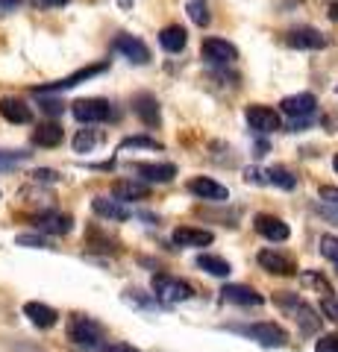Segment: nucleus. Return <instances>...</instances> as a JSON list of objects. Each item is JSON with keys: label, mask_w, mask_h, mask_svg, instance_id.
Here are the masks:
<instances>
[{"label": "nucleus", "mask_w": 338, "mask_h": 352, "mask_svg": "<svg viewBox=\"0 0 338 352\" xmlns=\"http://www.w3.org/2000/svg\"><path fill=\"white\" fill-rule=\"evenodd\" d=\"M36 6H41V9H53V6H62V3H68V0H32Z\"/></svg>", "instance_id": "obj_41"}, {"label": "nucleus", "mask_w": 338, "mask_h": 352, "mask_svg": "<svg viewBox=\"0 0 338 352\" xmlns=\"http://www.w3.org/2000/svg\"><path fill=\"white\" fill-rule=\"evenodd\" d=\"M41 109H45L47 115H59L62 109H65V103H62V100H56V97H53V100H41Z\"/></svg>", "instance_id": "obj_39"}, {"label": "nucleus", "mask_w": 338, "mask_h": 352, "mask_svg": "<svg viewBox=\"0 0 338 352\" xmlns=\"http://www.w3.org/2000/svg\"><path fill=\"white\" fill-rule=\"evenodd\" d=\"M92 208H94V214H101L106 220H129L133 217V212H129L121 200H109V197H94Z\"/></svg>", "instance_id": "obj_23"}, {"label": "nucleus", "mask_w": 338, "mask_h": 352, "mask_svg": "<svg viewBox=\"0 0 338 352\" xmlns=\"http://www.w3.org/2000/svg\"><path fill=\"white\" fill-rule=\"evenodd\" d=\"M62 138H65V132L59 124H41L32 132V144H39V147H56L62 144Z\"/></svg>", "instance_id": "obj_26"}, {"label": "nucleus", "mask_w": 338, "mask_h": 352, "mask_svg": "<svg viewBox=\"0 0 338 352\" xmlns=\"http://www.w3.org/2000/svg\"><path fill=\"white\" fill-rule=\"evenodd\" d=\"M112 194L118 197V200H145V197H147V185L133 182V179H124V182H115Z\"/></svg>", "instance_id": "obj_27"}, {"label": "nucleus", "mask_w": 338, "mask_h": 352, "mask_svg": "<svg viewBox=\"0 0 338 352\" xmlns=\"http://www.w3.org/2000/svg\"><path fill=\"white\" fill-rule=\"evenodd\" d=\"M244 118H247L250 129L262 132V135H268V132H277V129H282V120H279V115L274 112V109H268V106H250L247 112H244Z\"/></svg>", "instance_id": "obj_9"}, {"label": "nucleus", "mask_w": 338, "mask_h": 352, "mask_svg": "<svg viewBox=\"0 0 338 352\" xmlns=\"http://www.w3.org/2000/svg\"><path fill=\"white\" fill-rule=\"evenodd\" d=\"M277 302L286 308V311L294 317V320L300 323V329L306 335H312V332H318L321 329V317H318V311H315V308L306 302V300H300L297 294H279L277 296Z\"/></svg>", "instance_id": "obj_2"}, {"label": "nucleus", "mask_w": 338, "mask_h": 352, "mask_svg": "<svg viewBox=\"0 0 338 352\" xmlns=\"http://www.w3.org/2000/svg\"><path fill=\"white\" fill-rule=\"evenodd\" d=\"M189 191L194 197H200V200H209V203H226L230 200V191H226L221 182L209 179V176H194V179L189 182Z\"/></svg>", "instance_id": "obj_10"}, {"label": "nucleus", "mask_w": 338, "mask_h": 352, "mask_svg": "<svg viewBox=\"0 0 338 352\" xmlns=\"http://www.w3.org/2000/svg\"><path fill=\"white\" fill-rule=\"evenodd\" d=\"M315 352H338V332L324 335L318 344H315Z\"/></svg>", "instance_id": "obj_35"}, {"label": "nucleus", "mask_w": 338, "mask_h": 352, "mask_svg": "<svg viewBox=\"0 0 338 352\" xmlns=\"http://www.w3.org/2000/svg\"><path fill=\"white\" fill-rule=\"evenodd\" d=\"M318 247H321V256L330 258L335 267H338V238H335V235H321Z\"/></svg>", "instance_id": "obj_31"}, {"label": "nucleus", "mask_w": 338, "mask_h": 352, "mask_svg": "<svg viewBox=\"0 0 338 352\" xmlns=\"http://www.w3.org/2000/svg\"><path fill=\"white\" fill-rule=\"evenodd\" d=\"M27 159H30V153H21V150H0V170H9V168H15V164L27 162Z\"/></svg>", "instance_id": "obj_33"}, {"label": "nucleus", "mask_w": 338, "mask_h": 352, "mask_svg": "<svg viewBox=\"0 0 338 352\" xmlns=\"http://www.w3.org/2000/svg\"><path fill=\"white\" fill-rule=\"evenodd\" d=\"M315 106H318V100H315V94H309V91H303V94H291V97H282V103H279L282 112L291 115L294 120L309 118V115L315 112Z\"/></svg>", "instance_id": "obj_16"}, {"label": "nucleus", "mask_w": 338, "mask_h": 352, "mask_svg": "<svg viewBox=\"0 0 338 352\" xmlns=\"http://www.w3.org/2000/svg\"><path fill=\"white\" fill-rule=\"evenodd\" d=\"M171 241L177 247H209L215 235L209 232V229H198V226H180V229H173V235Z\"/></svg>", "instance_id": "obj_19"}, {"label": "nucleus", "mask_w": 338, "mask_h": 352, "mask_svg": "<svg viewBox=\"0 0 338 352\" xmlns=\"http://www.w3.org/2000/svg\"><path fill=\"white\" fill-rule=\"evenodd\" d=\"M286 41L291 44V47H297V50H321V47H326L324 32L315 30V27H294V30H288Z\"/></svg>", "instance_id": "obj_12"}, {"label": "nucleus", "mask_w": 338, "mask_h": 352, "mask_svg": "<svg viewBox=\"0 0 338 352\" xmlns=\"http://www.w3.org/2000/svg\"><path fill=\"white\" fill-rule=\"evenodd\" d=\"M24 314H27V320L32 326H39V329H50V326H56V320H59L56 308H50L45 302H27L24 305Z\"/></svg>", "instance_id": "obj_22"}, {"label": "nucleus", "mask_w": 338, "mask_h": 352, "mask_svg": "<svg viewBox=\"0 0 338 352\" xmlns=\"http://www.w3.org/2000/svg\"><path fill=\"white\" fill-rule=\"evenodd\" d=\"M318 197H321V200H326V203L338 206V188H335V185H324V188L318 191Z\"/></svg>", "instance_id": "obj_36"}, {"label": "nucleus", "mask_w": 338, "mask_h": 352, "mask_svg": "<svg viewBox=\"0 0 338 352\" xmlns=\"http://www.w3.org/2000/svg\"><path fill=\"white\" fill-rule=\"evenodd\" d=\"M109 68L106 62H101V65H89V68H80L77 74H71V76H65V80H56V82H50V85H36L32 91L36 94H53V91H68V88H74V85H80L83 80H92V76H97V74H103Z\"/></svg>", "instance_id": "obj_7"}, {"label": "nucleus", "mask_w": 338, "mask_h": 352, "mask_svg": "<svg viewBox=\"0 0 338 352\" xmlns=\"http://www.w3.org/2000/svg\"><path fill=\"white\" fill-rule=\"evenodd\" d=\"M221 300L233 302V305H244V308L253 305L256 308V305L265 302V296L256 294L250 285H224V288H221Z\"/></svg>", "instance_id": "obj_15"}, {"label": "nucleus", "mask_w": 338, "mask_h": 352, "mask_svg": "<svg viewBox=\"0 0 338 352\" xmlns=\"http://www.w3.org/2000/svg\"><path fill=\"white\" fill-rule=\"evenodd\" d=\"M150 288H154V300L156 302H185L194 296V288L189 282H182L177 276H171V273H156L154 282H150Z\"/></svg>", "instance_id": "obj_1"}, {"label": "nucleus", "mask_w": 338, "mask_h": 352, "mask_svg": "<svg viewBox=\"0 0 338 352\" xmlns=\"http://www.w3.org/2000/svg\"><path fill=\"white\" fill-rule=\"evenodd\" d=\"M256 261L268 273H274V276H294V273H297V264H294L288 256L277 252V250H262L259 256H256Z\"/></svg>", "instance_id": "obj_13"}, {"label": "nucleus", "mask_w": 338, "mask_h": 352, "mask_svg": "<svg viewBox=\"0 0 338 352\" xmlns=\"http://www.w3.org/2000/svg\"><path fill=\"white\" fill-rule=\"evenodd\" d=\"M133 112L138 115V120L145 126H159V120H162V115H159V100L150 91H141V94H136L133 97Z\"/></svg>", "instance_id": "obj_14"}, {"label": "nucleus", "mask_w": 338, "mask_h": 352, "mask_svg": "<svg viewBox=\"0 0 338 352\" xmlns=\"http://www.w3.org/2000/svg\"><path fill=\"white\" fill-rule=\"evenodd\" d=\"M330 18L338 21V3H330Z\"/></svg>", "instance_id": "obj_43"}, {"label": "nucleus", "mask_w": 338, "mask_h": 352, "mask_svg": "<svg viewBox=\"0 0 338 352\" xmlns=\"http://www.w3.org/2000/svg\"><path fill=\"white\" fill-rule=\"evenodd\" d=\"M103 352H141V349L129 346V344H103Z\"/></svg>", "instance_id": "obj_40"}, {"label": "nucleus", "mask_w": 338, "mask_h": 352, "mask_svg": "<svg viewBox=\"0 0 338 352\" xmlns=\"http://www.w3.org/2000/svg\"><path fill=\"white\" fill-rule=\"evenodd\" d=\"M36 226L47 235H68L74 226V217L65 212H41L36 214Z\"/></svg>", "instance_id": "obj_17"}, {"label": "nucleus", "mask_w": 338, "mask_h": 352, "mask_svg": "<svg viewBox=\"0 0 338 352\" xmlns=\"http://www.w3.org/2000/svg\"><path fill=\"white\" fill-rule=\"evenodd\" d=\"M68 338L77 346L97 349V346H103V326L97 320H92V317H85V314H74L71 323H68Z\"/></svg>", "instance_id": "obj_3"}, {"label": "nucleus", "mask_w": 338, "mask_h": 352, "mask_svg": "<svg viewBox=\"0 0 338 352\" xmlns=\"http://www.w3.org/2000/svg\"><path fill=\"white\" fill-rule=\"evenodd\" d=\"M324 314L326 317H330V320H335L338 323V300H335V296H330V300H324Z\"/></svg>", "instance_id": "obj_37"}, {"label": "nucleus", "mask_w": 338, "mask_h": 352, "mask_svg": "<svg viewBox=\"0 0 338 352\" xmlns=\"http://www.w3.org/2000/svg\"><path fill=\"white\" fill-rule=\"evenodd\" d=\"M335 91H338V88H335Z\"/></svg>", "instance_id": "obj_45"}, {"label": "nucleus", "mask_w": 338, "mask_h": 352, "mask_svg": "<svg viewBox=\"0 0 338 352\" xmlns=\"http://www.w3.org/2000/svg\"><path fill=\"white\" fill-rule=\"evenodd\" d=\"M0 118L9 120V124H30L32 109L24 100H18V97H3L0 100Z\"/></svg>", "instance_id": "obj_21"}, {"label": "nucleus", "mask_w": 338, "mask_h": 352, "mask_svg": "<svg viewBox=\"0 0 338 352\" xmlns=\"http://www.w3.org/2000/svg\"><path fill=\"white\" fill-rule=\"evenodd\" d=\"M303 282H306V285H312V288L318 291V294L324 296V300H330V296H332L330 282H326V279L321 276V273H303Z\"/></svg>", "instance_id": "obj_32"}, {"label": "nucleus", "mask_w": 338, "mask_h": 352, "mask_svg": "<svg viewBox=\"0 0 338 352\" xmlns=\"http://www.w3.org/2000/svg\"><path fill=\"white\" fill-rule=\"evenodd\" d=\"M253 226H256V232L268 241H288V226L274 214H256Z\"/></svg>", "instance_id": "obj_20"}, {"label": "nucleus", "mask_w": 338, "mask_h": 352, "mask_svg": "<svg viewBox=\"0 0 338 352\" xmlns=\"http://www.w3.org/2000/svg\"><path fill=\"white\" fill-rule=\"evenodd\" d=\"M115 50L124 53V56L133 62V65H147V62H150L147 44L141 41V38H136V36H118V38H115Z\"/></svg>", "instance_id": "obj_18"}, {"label": "nucleus", "mask_w": 338, "mask_h": 352, "mask_svg": "<svg viewBox=\"0 0 338 352\" xmlns=\"http://www.w3.org/2000/svg\"><path fill=\"white\" fill-rule=\"evenodd\" d=\"M198 267L206 270L209 276H218V279H226L233 273L230 261L221 258V256H209V252H203V256H198Z\"/></svg>", "instance_id": "obj_24"}, {"label": "nucleus", "mask_w": 338, "mask_h": 352, "mask_svg": "<svg viewBox=\"0 0 338 352\" xmlns=\"http://www.w3.org/2000/svg\"><path fill=\"white\" fill-rule=\"evenodd\" d=\"M101 141H103V135L97 129H80L77 135H74V150L77 153H92Z\"/></svg>", "instance_id": "obj_28"}, {"label": "nucleus", "mask_w": 338, "mask_h": 352, "mask_svg": "<svg viewBox=\"0 0 338 352\" xmlns=\"http://www.w3.org/2000/svg\"><path fill=\"white\" fill-rule=\"evenodd\" d=\"M244 179L247 182H256V185H277L282 191H294L297 188V176H294L288 168H282V164H274V168H247L244 170Z\"/></svg>", "instance_id": "obj_4"}, {"label": "nucleus", "mask_w": 338, "mask_h": 352, "mask_svg": "<svg viewBox=\"0 0 338 352\" xmlns=\"http://www.w3.org/2000/svg\"><path fill=\"white\" fill-rule=\"evenodd\" d=\"M21 247H36V250H50V241L41 238V235H18L15 238Z\"/></svg>", "instance_id": "obj_34"}, {"label": "nucleus", "mask_w": 338, "mask_h": 352, "mask_svg": "<svg viewBox=\"0 0 338 352\" xmlns=\"http://www.w3.org/2000/svg\"><path fill=\"white\" fill-rule=\"evenodd\" d=\"M233 332L259 340L262 346H286L288 344V332L277 323H250V326H230Z\"/></svg>", "instance_id": "obj_5"}, {"label": "nucleus", "mask_w": 338, "mask_h": 352, "mask_svg": "<svg viewBox=\"0 0 338 352\" xmlns=\"http://www.w3.org/2000/svg\"><path fill=\"white\" fill-rule=\"evenodd\" d=\"M185 41H189V36H185V30L180 24H171L159 32V44L165 47L168 53H180L185 47Z\"/></svg>", "instance_id": "obj_25"}, {"label": "nucleus", "mask_w": 338, "mask_h": 352, "mask_svg": "<svg viewBox=\"0 0 338 352\" xmlns=\"http://www.w3.org/2000/svg\"><path fill=\"white\" fill-rule=\"evenodd\" d=\"M332 170H335V173H338V156H335V159H332Z\"/></svg>", "instance_id": "obj_44"}, {"label": "nucleus", "mask_w": 338, "mask_h": 352, "mask_svg": "<svg viewBox=\"0 0 338 352\" xmlns=\"http://www.w3.org/2000/svg\"><path fill=\"white\" fill-rule=\"evenodd\" d=\"M129 147H145V150H162V144L156 138H147V135H133V138H124L121 144H118V150H129Z\"/></svg>", "instance_id": "obj_30"}, {"label": "nucleus", "mask_w": 338, "mask_h": 352, "mask_svg": "<svg viewBox=\"0 0 338 352\" xmlns=\"http://www.w3.org/2000/svg\"><path fill=\"white\" fill-rule=\"evenodd\" d=\"M200 56L212 65H230L238 59V50L224 38H206L203 47H200Z\"/></svg>", "instance_id": "obj_11"}, {"label": "nucleus", "mask_w": 338, "mask_h": 352, "mask_svg": "<svg viewBox=\"0 0 338 352\" xmlns=\"http://www.w3.org/2000/svg\"><path fill=\"white\" fill-rule=\"evenodd\" d=\"M133 173H138L145 182H150V185H165V182H171L173 176H177V164H171V162H138V164H133L129 168Z\"/></svg>", "instance_id": "obj_8"}, {"label": "nucleus", "mask_w": 338, "mask_h": 352, "mask_svg": "<svg viewBox=\"0 0 338 352\" xmlns=\"http://www.w3.org/2000/svg\"><path fill=\"white\" fill-rule=\"evenodd\" d=\"M185 12H189V18H191L198 27H209L212 15H209V6H206L203 0H191V3L185 6Z\"/></svg>", "instance_id": "obj_29"}, {"label": "nucleus", "mask_w": 338, "mask_h": 352, "mask_svg": "<svg viewBox=\"0 0 338 352\" xmlns=\"http://www.w3.org/2000/svg\"><path fill=\"white\" fill-rule=\"evenodd\" d=\"M71 115L80 124H103V120L112 118V103L103 100V97H83V100L71 103Z\"/></svg>", "instance_id": "obj_6"}, {"label": "nucleus", "mask_w": 338, "mask_h": 352, "mask_svg": "<svg viewBox=\"0 0 338 352\" xmlns=\"http://www.w3.org/2000/svg\"><path fill=\"white\" fill-rule=\"evenodd\" d=\"M21 3H24V0H0V9L6 12V9H15V6H21Z\"/></svg>", "instance_id": "obj_42"}, {"label": "nucleus", "mask_w": 338, "mask_h": 352, "mask_svg": "<svg viewBox=\"0 0 338 352\" xmlns=\"http://www.w3.org/2000/svg\"><path fill=\"white\" fill-rule=\"evenodd\" d=\"M32 179H36V182H56V179H59V173H56V170H47V168H41V170H36V173H32Z\"/></svg>", "instance_id": "obj_38"}]
</instances>
